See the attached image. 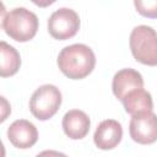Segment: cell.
I'll return each mask as SVG.
<instances>
[{
	"label": "cell",
	"instance_id": "8992f818",
	"mask_svg": "<svg viewBox=\"0 0 157 157\" xmlns=\"http://www.w3.org/2000/svg\"><path fill=\"white\" fill-rule=\"evenodd\" d=\"M130 137L141 145H150L157 141V115L153 112H145L132 115L129 124Z\"/></svg>",
	"mask_w": 157,
	"mask_h": 157
},
{
	"label": "cell",
	"instance_id": "30bf717a",
	"mask_svg": "<svg viewBox=\"0 0 157 157\" xmlns=\"http://www.w3.org/2000/svg\"><path fill=\"white\" fill-rule=\"evenodd\" d=\"M142 87H144V78L141 74L130 67L119 70L114 75L112 81L113 93L119 101H121L130 91Z\"/></svg>",
	"mask_w": 157,
	"mask_h": 157
},
{
	"label": "cell",
	"instance_id": "277c9868",
	"mask_svg": "<svg viewBox=\"0 0 157 157\" xmlns=\"http://www.w3.org/2000/svg\"><path fill=\"white\" fill-rule=\"evenodd\" d=\"M61 92L54 85H43L38 87L29 99V110L38 120H48L53 118L61 105Z\"/></svg>",
	"mask_w": 157,
	"mask_h": 157
},
{
	"label": "cell",
	"instance_id": "5bb4252c",
	"mask_svg": "<svg viewBox=\"0 0 157 157\" xmlns=\"http://www.w3.org/2000/svg\"><path fill=\"white\" fill-rule=\"evenodd\" d=\"M34 5H37L38 7H48L49 5L54 4L56 0H31Z\"/></svg>",
	"mask_w": 157,
	"mask_h": 157
},
{
	"label": "cell",
	"instance_id": "7c38bea8",
	"mask_svg": "<svg viewBox=\"0 0 157 157\" xmlns=\"http://www.w3.org/2000/svg\"><path fill=\"white\" fill-rule=\"evenodd\" d=\"M0 55H1V66L0 76L9 77L13 76L21 66V56L18 52L6 42H0Z\"/></svg>",
	"mask_w": 157,
	"mask_h": 157
},
{
	"label": "cell",
	"instance_id": "6da1fadb",
	"mask_svg": "<svg viewBox=\"0 0 157 157\" xmlns=\"http://www.w3.org/2000/svg\"><path fill=\"white\" fill-rule=\"evenodd\" d=\"M58 66L66 77L71 80H82L93 71L96 66V55L86 44H71L59 53Z\"/></svg>",
	"mask_w": 157,
	"mask_h": 157
},
{
	"label": "cell",
	"instance_id": "52a82bcc",
	"mask_svg": "<svg viewBox=\"0 0 157 157\" xmlns=\"http://www.w3.org/2000/svg\"><path fill=\"white\" fill-rule=\"evenodd\" d=\"M7 139L11 145L20 150L32 147L38 140V131L34 124L26 119L15 120L7 129Z\"/></svg>",
	"mask_w": 157,
	"mask_h": 157
},
{
	"label": "cell",
	"instance_id": "4fadbf2b",
	"mask_svg": "<svg viewBox=\"0 0 157 157\" xmlns=\"http://www.w3.org/2000/svg\"><path fill=\"white\" fill-rule=\"evenodd\" d=\"M136 11L147 18H157V0H134Z\"/></svg>",
	"mask_w": 157,
	"mask_h": 157
},
{
	"label": "cell",
	"instance_id": "3957f363",
	"mask_svg": "<svg viewBox=\"0 0 157 157\" xmlns=\"http://www.w3.org/2000/svg\"><path fill=\"white\" fill-rule=\"evenodd\" d=\"M134 59L147 66H157V32L150 26L135 27L129 38Z\"/></svg>",
	"mask_w": 157,
	"mask_h": 157
},
{
	"label": "cell",
	"instance_id": "9a60e30c",
	"mask_svg": "<svg viewBox=\"0 0 157 157\" xmlns=\"http://www.w3.org/2000/svg\"><path fill=\"white\" fill-rule=\"evenodd\" d=\"M1 102H2V114H1V120H0V121L2 123V121L6 119V117H7L6 113H5V109L9 108L10 105H7V102H6V99H5L4 97H1ZM7 110H11V109H7Z\"/></svg>",
	"mask_w": 157,
	"mask_h": 157
},
{
	"label": "cell",
	"instance_id": "8fae6325",
	"mask_svg": "<svg viewBox=\"0 0 157 157\" xmlns=\"http://www.w3.org/2000/svg\"><path fill=\"white\" fill-rule=\"evenodd\" d=\"M124 109L128 114L135 115L145 112H152L153 109V102L151 93L142 88H135L130 91L123 99Z\"/></svg>",
	"mask_w": 157,
	"mask_h": 157
},
{
	"label": "cell",
	"instance_id": "7a4b0ae2",
	"mask_svg": "<svg viewBox=\"0 0 157 157\" xmlns=\"http://www.w3.org/2000/svg\"><path fill=\"white\" fill-rule=\"evenodd\" d=\"M5 33L16 42H28L38 31V17L25 7H15L2 15L1 22Z\"/></svg>",
	"mask_w": 157,
	"mask_h": 157
},
{
	"label": "cell",
	"instance_id": "9c48e42d",
	"mask_svg": "<svg viewBox=\"0 0 157 157\" xmlns=\"http://www.w3.org/2000/svg\"><path fill=\"white\" fill-rule=\"evenodd\" d=\"M61 125L65 135L69 139L81 140L88 134L91 120L85 112L80 109H71L63 117Z\"/></svg>",
	"mask_w": 157,
	"mask_h": 157
},
{
	"label": "cell",
	"instance_id": "5b68a950",
	"mask_svg": "<svg viewBox=\"0 0 157 157\" xmlns=\"http://www.w3.org/2000/svg\"><path fill=\"white\" fill-rule=\"evenodd\" d=\"M80 29V17L77 12L69 7L54 11L48 20V32L58 40L72 38Z\"/></svg>",
	"mask_w": 157,
	"mask_h": 157
},
{
	"label": "cell",
	"instance_id": "ba28073f",
	"mask_svg": "<svg viewBox=\"0 0 157 157\" xmlns=\"http://www.w3.org/2000/svg\"><path fill=\"white\" fill-rule=\"evenodd\" d=\"M121 137V124L114 119H105L98 124L93 135V141L99 150H112L120 144Z\"/></svg>",
	"mask_w": 157,
	"mask_h": 157
}]
</instances>
